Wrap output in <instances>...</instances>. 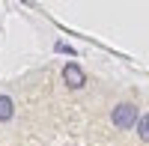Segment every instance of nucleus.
Wrapping results in <instances>:
<instances>
[{
	"label": "nucleus",
	"mask_w": 149,
	"mask_h": 146,
	"mask_svg": "<svg viewBox=\"0 0 149 146\" xmlns=\"http://www.w3.org/2000/svg\"><path fill=\"white\" fill-rule=\"evenodd\" d=\"M110 119H113V125H116V128H134L140 116H137V107H134V104L122 102V104H116L113 111H110Z\"/></svg>",
	"instance_id": "nucleus-1"
},
{
	"label": "nucleus",
	"mask_w": 149,
	"mask_h": 146,
	"mask_svg": "<svg viewBox=\"0 0 149 146\" xmlns=\"http://www.w3.org/2000/svg\"><path fill=\"white\" fill-rule=\"evenodd\" d=\"M84 81H86V78H84V69H81L78 63H66V66H63V83H66L69 90H81Z\"/></svg>",
	"instance_id": "nucleus-2"
},
{
	"label": "nucleus",
	"mask_w": 149,
	"mask_h": 146,
	"mask_svg": "<svg viewBox=\"0 0 149 146\" xmlns=\"http://www.w3.org/2000/svg\"><path fill=\"white\" fill-rule=\"evenodd\" d=\"M12 113H15V104H12L9 95H0V122H9Z\"/></svg>",
	"instance_id": "nucleus-3"
},
{
	"label": "nucleus",
	"mask_w": 149,
	"mask_h": 146,
	"mask_svg": "<svg viewBox=\"0 0 149 146\" xmlns=\"http://www.w3.org/2000/svg\"><path fill=\"white\" fill-rule=\"evenodd\" d=\"M137 137L149 143V113H143V116L137 119Z\"/></svg>",
	"instance_id": "nucleus-4"
}]
</instances>
